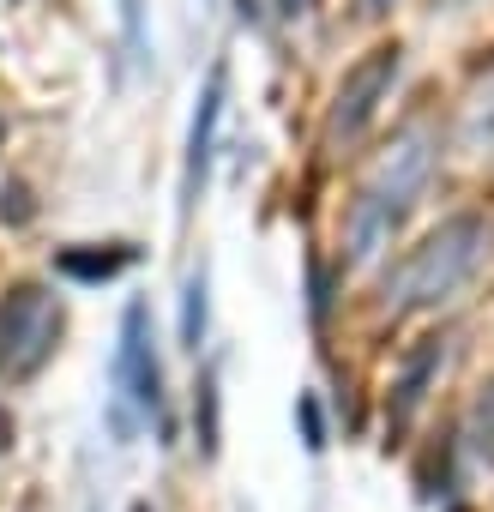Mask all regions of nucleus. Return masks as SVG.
<instances>
[{
	"label": "nucleus",
	"mask_w": 494,
	"mask_h": 512,
	"mask_svg": "<svg viewBox=\"0 0 494 512\" xmlns=\"http://www.w3.org/2000/svg\"><path fill=\"white\" fill-rule=\"evenodd\" d=\"M428 175H434V133L410 127L404 139H392V151L380 157V169L368 175V187L350 205V229H344V260L350 266H368L374 253L392 241V229L404 223V211L416 205Z\"/></svg>",
	"instance_id": "f257e3e1"
},
{
	"label": "nucleus",
	"mask_w": 494,
	"mask_h": 512,
	"mask_svg": "<svg viewBox=\"0 0 494 512\" xmlns=\"http://www.w3.org/2000/svg\"><path fill=\"white\" fill-rule=\"evenodd\" d=\"M488 223L482 217H452L440 223L410 260L386 278V308H428V302H446L488 253Z\"/></svg>",
	"instance_id": "f03ea898"
},
{
	"label": "nucleus",
	"mask_w": 494,
	"mask_h": 512,
	"mask_svg": "<svg viewBox=\"0 0 494 512\" xmlns=\"http://www.w3.org/2000/svg\"><path fill=\"white\" fill-rule=\"evenodd\" d=\"M392 79H398V43L368 49V55L344 73V85H338V97H332V115H326V145H332V151H344L350 139H362V127L374 121V109H380V97L392 91Z\"/></svg>",
	"instance_id": "7ed1b4c3"
},
{
	"label": "nucleus",
	"mask_w": 494,
	"mask_h": 512,
	"mask_svg": "<svg viewBox=\"0 0 494 512\" xmlns=\"http://www.w3.org/2000/svg\"><path fill=\"white\" fill-rule=\"evenodd\" d=\"M55 326H61V314L49 308V296L19 284L7 302H0V368H7V374H31L49 356Z\"/></svg>",
	"instance_id": "20e7f679"
},
{
	"label": "nucleus",
	"mask_w": 494,
	"mask_h": 512,
	"mask_svg": "<svg viewBox=\"0 0 494 512\" xmlns=\"http://www.w3.org/2000/svg\"><path fill=\"white\" fill-rule=\"evenodd\" d=\"M115 380H121V398L145 416L163 410V368H157V350H151V314L133 302L127 320H121V356H115Z\"/></svg>",
	"instance_id": "39448f33"
},
{
	"label": "nucleus",
	"mask_w": 494,
	"mask_h": 512,
	"mask_svg": "<svg viewBox=\"0 0 494 512\" xmlns=\"http://www.w3.org/2000/svg\"><path fill=\"white\" fill-rule=\"evenodd\" d=\"M217 109H223V73L205 79L199 91V115H193V139H187V175H181V205L199 199V181H205V163H211V133H217Z\"/></svg>",
	"instance_id": "423d86ee"
},
{
	"label": "nucleus",
	"mask_w": 494,
	"mask_h": 512,
	"mask_svg": "<svg viewBox=\"0 0 494 512\" xmlns=\"http://www.w3.org/2000/svg\"><path fill=\"white\" fill-rule=\"evenodd\" d=\"M434 368H440V338H422V344L404 356V374H398V386H392V392H398V398H392V422H410V416H416V404H422Z\"/></svg>",
	"instance_id": "0eeeda50"
},
{
	"label": "nucleus",
	"mask_w": 494,
	"mask_h": 512,
	"mask_svg": "<svg viewBox=\"0 0 494 512\" xmlns=\"http://www.w3.org/2000/svg\"><path fill=\"white\" fill-rule=\"evenodd\" d=\"M127 266H133L127 247H115V253H79V247H67V253H61V272H67V278H85V284H103V278H115V272H127Z\"/></svg>",
	"instance_id": "6e6552de"
},
{
	"label": "nucleus",
	"mask_w": 494,
	"mask_h": 512,
	"mask_svg": "<svg viewBox=\"0 0 494 512\" xmlns=\"http://www.w3.org/2000/svg\"><path fill=\"white\" fill-rule=\"evenodd\" d=\"M470 446L494 464V380L476 392V404H470Z\"/></svg>",
	"instance_id": "1a4fd4ad"
},
{
	"label": "nucleus",
	"mask_w": 494,
	"mask_h": 512,
	"mask_svg": "<svg viewBox=\"0 0 494 512\" xmlns=\"http://www.w3.org/2000/svg\"><path fill=\"white\" fill-rule=\"evenodd\" d=\"M199 338H205V272L187 278V308H181V344L199 350Z\"/></svg>",
	"instance_id": "9d476101"
},
{
	"label": "nucleus",
	"mask_w": 494,
	"mask_h": 512,
	"mask_svg": "<svg viewBox=\"0 0 494 512\" xmlns=\"http://www.w3.org/2000/svg\"><path fill=\"white\" fill-rule=\"evenodd\" d=\"M199 446H205V458L217 452V380L211 374L199 380Z\"/></svg>",
	"instance_id": "9b49d317"
},
{
	"label": "nucleus",
	"mask_w": 494,
	"mask_h": 512,
	"mask_svg": "<svg viewBox=\"0 0 494 512\" xmlns=\"http://www.w3.org/2000/svg\"><path fill=\"white\" fill-rule=\"evenodd\" d=\"M0 446H13V422H7V410H0Z\"/></svg>",
	"instance_id": "f8f14e48"
},
{
	"label": "nucleus",
	"mask_w": 494,
	"mask_h": 512,
	"mask_svg": "<svg viewBox=\"0 0 494 512\" xmlns=\"http://www.w3.org/2000/svg\"><path fill=\"white\" fill-rule=\"evenodd\" d=\"M284 7H296V0H284Z\"/></svg>",
	"instance_id": "ddd939ff"
},
{
	"label": "nucleus",
	"mask_w": 494,
	"mask_h": 512,
	"mask_svg": "<svg viewBox=\"0 0 494 512\" xmlns=\"http://www.w3.org/2000/svg\"><path fill=\"white\" fill-rule=\"evenodd\" d=\"M133 512H145V506H133Z\"/></svg>",
	"instance_id": "4468645a"
},
{
	"label": "nucleus",
	"mask_w": 494,
	"mask_h": 512,
	"mask_svg": "<svg viewBox=\"0 0 494 512\" xmlns=\"http://www.w3.org/2000/svg\"><path fill=\"white\" fill-rule=\"evenodd\" d=\"M374 7H380V0H374Z\"/></svg>",
	"instance_id": "2eb2a0df"
},
{
	"label": "nucleus",
	"mask_w": 494,
	"mask_h": 512,
	"mask_svg": "<svg viewBox=\"0 0 494 512\" xmlns=\"http://www.w3.org/2000/svg\"><path fill=\"white\" fill-rule=\"evenodd\" d=\"M0 139H7V133H0Z\"/></svg>",
	"instance_id": "dca6fc26"
}]
</instances>
